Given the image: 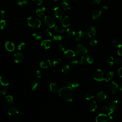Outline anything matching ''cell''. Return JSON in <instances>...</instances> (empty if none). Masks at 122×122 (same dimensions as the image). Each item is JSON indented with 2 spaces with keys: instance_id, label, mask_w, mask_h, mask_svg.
Segmentation results:
<instances>
[{
  "instance_id": "cell-1",
  "label": "cell",
  "mask_w": 122,
  "mask_h": 122,
  "mask_svg": "<svg viewBox=\"0 0 122 122\" xmlns=\"http://www.w3.org/2000/svg\"><path fill=\"white\" fill-rule=\"evenodd\" d=\"M60 97L67 102H72L74 97V93L71 87L65 86L62 87L59 91Z\"/></svg>"
},
{
  "instance_id": "cell-2",
  "label": "cell",
  "mask_w": 122,
  "mask_h": 122,
  "mask_svg": "<svg viewBox=\"0 0 122 122\" xmlns=\"http://www.w3.org/2000/svg\"><path fill=\"white\" fill-rule=\"evenodd\" d=\"M27 23L30 27L33 29H38L41 25V22L38 19L31 16L27 19Z\"/></svg>"
},
{
  "instance_id": "cell-3",
  "label": "cell",
  "mask_w": 122,
  "mask_h": 122,
  "mask_svg": "<svg viewBox=\"0 0 122 122\" xmlns=\"http://www.w3.org/2000/svg\"><path fill=\"white\" fill-rule=\"evenodd\" d=\"M88 38H89V37L86 31H79L77 32V35L75 38V41L78 42H82L87 40Z\"/></svg>"
},
{
  "instance_id": "cell-4",
  "label": "cell",
  "mask_w": 122,
  "mask_h": 122,
  "mask_svg": "<svg viewBox=\"0 0 122 122\" xmlns=\"http://www.w3.org/2000/svg\"><path fill=\"white\" fill-rule=\"evenodd\" d=\"M93 77L97 82H101L104 79L103 72L101 69H96L93 73Z\"/></svg>"
},
{
  "instance_id": "cell-5",
  "label": "cell",
  "mask_w": 122,
  "mask_h": 122,
  "mask_svg": "<svg viewBox=\"0 0 122 122\" xmlns=\"http://www.w3.org/2000/svg\"><path fill=\"white\" fill-rule=\"evenodd\" d=\"M54 12L56 17L57 22H62V17L63 15V12L62 10L59 7H55L54 9Z\"/></svg>"
},
{
  "instance_id": "cell-6",
  "label": "cell",
  "mask_w": 122,
  "mask_h": 122,
  "mask_svg": "<svg viewBox=\"0 0 122 122\" xmlns=\"http://www.w3.org/2000/svg\"><path fill=\"white\" fill-rule=\"evenodd\" d=\"M76 52L79 55H85L88 52L86 48L82 44H79L76 47Z\"/></svg>"
},
{
  "instance_id": "cell-7",
  "label": "cell",
  "mask_w": 122,
  "mask_h": 122,
  "mask_svg": "<svg viewBox=\"0 0 122 122\" xmlns=\"http://www.w3.org/2000/svg\"><path fill=\"white\" fill-rule=\"evenodd\" d=\"M44 20L46 25L50 28H52L55 26V21L52 17L50 16H45Z\"/></svg>"
},
{
  "instance_id": "cell-8",
  "label": "cell",
  "mask_w": 122,
  "mask_h": 122,
  "mask_svg": "<svg viewBox=\"0 0 122 122\" xmlns=\"http://www.w3.org/2000/svg\"><path fill=\"white\" fill-rule=\"evenodd\" d=\"M86 32L87 33L89 38H93L96 35V28L94 26H90L87 28Z\"/></svg>"
},
{
  "instance_id": "cell-9",
  "label": "cell",
  "mask_w": 122,
  "mask_h": 122,
  "mask_svg": "<svg viewBox=\"0 0 122 122\" xmlns=\"http://www.w3.org/2000/svg\"><path fill=\"white\" fill-rule=\"evenodd\" d=\"M95 100L98 102H102L106 100L107 98V95L103 91H100L97 93L95 96Z\"/></svg>"
},
{
  "instance_id": "cell-10",
  "label": "cell",
  "mask_w": 122,
  "mask_h": 122,
  "mask_svg": "<svg viewBox=\"0 0 122 122\" xmlns=\"http://www.w3.org/2000/svg\"><path fill=\"white\" fill-rule=\"evenodd\" d=\"M108 106L110 111H115L118 109L119 107V104L117 100H113L109 102Z\"/></svg>"
},
{
  "instance_id": "cell-11",
  "label": "cell",
  "mask_w": 122,
  "mask_h": 122,
  "mask_svg": "<svg viewBox=\"0 0 122 122\" xmlns=\"http://www.w3.org/2000/svg\"><path fill=\"white\" fill-rule=\"evenodd\" d=\"M119 89V86L114 82H112L109 85V90L111 93L115 94Z\"/></svg>"
},
{
  "instance_id": "cell-12",
  "label": "cell",
  "mask_w": 122,
  "mask_h": 122,
  "mask_svg": "<svg viewBox=\"0 0 122 122\" xmlns=\"http://www.w3.org/2000/svg\"><path fill=\"white\" fill-rule=\"evenodd\" d=\"M40 66L42 69H47L49 67L53 66L51 61L49 59L44 60L40 63Z\"/></svg>"
},
{
  "instance_id": "cell-13",
  "label": "cell",
  "mask_w": 122,
  "mask_h": 122,
  "mask_svg": "<svg viewBox=\"0 0 122 122\" xmlns=\"http://www.w3.org/2000/svg\"><path fill=\"white\" fill-rule=\"evenodd\" d=\"M52 45V41L49 39L45 40L43 41L42 42L41 44V47L46 50L49 49Z\"/></svg>"
},
{
  "instance_id": "cell-14",
  "label": "cell",
  "mask_w": 122,
  "mask_h": 122,
  "mask_svg": "<svg viewBox=\"0 0 122 122\" xmlns=\"http://www.w3.org/2000/svg\"><path fill=\"white\" fill-rule=\"evenodd\" d=\"M23 54L21 52H17L14 54V60L16 63H20L23 59Z\"/></svg>"
},
{
  "instance_id": "cell-15",
  "label": "cell",
  "mask_w": 122,
  "mask_h": 122,
  "mask_svg": "<svg viewBox=\"0 0 122 122\" xmlns=\"http://www.w3.org/2000/svg\"><path fill=\"white\" fill-rule=\"evenodd\" d=\"M71 23V19L68 16H65L62 21V24L63 27H69Z\"/></svg>"
},
{
  "instance_id": "cell-16",
  "label": "cell",
  "mask_w": 122,
  "mask_h": 122,
  "mask_svg": "<svg viewBox=\"0 0 122 122\" xmlns=\"http://www.w3.org/2000/svg\"><path fill=\"white\" fill-rule=\"evenodd\" d=\"M107 121L108 117L106 114L103 113L99 114L96 118V122H107Z\"/></svg>"
},
{
  "instance_id": "cell-17",
  "label": "cell",
  "mask_w": 122,
  "mask_h": 122,
  "mask_svg": "<svg viewBox=\"0 0 122 122\" xmlns=\"http://www.w3.org/2000/svg\"><path fill=\"white\" fill-rule=\"evenodd\" d=\"M0 83H1L2 86H6L9 85V79L5 76H0Z\"/></svg>"
},
{
  "instance_id": "cell-18",
  "label": "cell",
  "mask_w": 122,
  "mask_h": 122,
  "mask_svg": "<svg viewBox=\"0 0 122 122\" xmlns=\"http://www.w3.org/2000/svg\"><path fill=\"white\" fill-rule=\"evenodd\" d=\"M6 49L9 52H13L15 49V45L12 42L8 41L5 44Z\"/></svg>"
},
{
  "instance_id": "cell-19",
  "label": "cell",
  "mask_w": 122,
  "mask_h": 122,
  "mask_svg": "<svg viewBox=\"0 0 122 122\" xmlns=\"http://www.w3.org/2000/svg\"><path fill=\"white\" fill-rule=\"evenodd\" d=\"M88 108L89 110L91 112L95 111L97 108V105L96 102L95 101H92L90 102L88 105Z\"/></svg>"
},
{
  "instance_id": "cell-20",
  "label": "cell",
  "mask_w": 122,
  "mask_h": 122,
  "mask_svg": "<svg viewBox=\"0 0 122 122\" xmlns=\"http://www.w3.org/2000/svg\"><path fill=\"white\" fill-rule=\"evenodd\" d=\"M103 11L102 10H95L93 11L92 13V18L94 20H97L98 18H99L102 14Z\"/></svg>"
},
{
  "instance_id": "cell-21",
  "label": "cell",
  "mask_w": 122,
  "mask_h": 122,
  "mask_svg": "<svg viewBox=\"0 0 122 122\" xmlns=\"http://www.w3.org/2000/svg\"><path fill=\"white\" fill-rule=\"evenodd\" d=\"M61 5L62 8L65 11L68 10L71 8V4L68 0H63Z\"/></svg>"
},
{
  "instance_id": "cell-22",
  "label": "cell",
  "mask_w": 122,
  "mask_h": 122,
  "mask_svg": "<svg viewBox=\"0 0 122 122\" xmlns=\"http://www.w3.org/2000/svg\"><path fill=\"white\" fill-rule=\"evenodd\" d=\"M66 84L68 86L71 87V88H76L79 87V84L75 82V81L72 80H68L66 82Z\"/></svg>"
},
{
  "instance_id": "cell-23",
  "label": "cell",
  "mask_w": 122,
  "mask_h": 122,
  "mask_svg": "<svg viewBox=\"0 0 122 122\" xmlns=\"http://www.w3.org/2000/svg\"><path fill=\"white\" fill-rule=\"evenodd\" d=\"M64 54L65 57L68 58H72L75 56V52L73 51L70 49H69L67 51H65L64 52Z\"/></svg>"
},
{
  "instance_id": "cell-24",
  "label": "cell",
  "mask_w": 122,
  "mask_h": 122,
  "mask_svg": "<svg viewBox=\"0 0 122 122\" xmlns=\"http://www.w3.org/2000/svg\"><path fill=\"white\" fill-rule=\"evenodd\" d=\"M112 43L113 45L115 48L120 49V48H121V47H122V44L121 42H120V41H119L118 39H114L113 40Z\"/></svg>"
},
{
  "instance_id": "cell-25",
  "label": "cell",
  "mask_w": 122,
  "mask_h": 122,
  "mask_svg": "<svg viewBox=\"0 0 122 122\" xmlns=\"http://www.w3.org/2000/svg\"><path fill=\"white\" fill-rule=\"evenodd\" d=\"M18 110L15 107H12L9 109L8 113L9 115L14 116L18 113Z\"/></svg>"
},
{
  "instance_id": "cell-26",
  "label": "cell",
  "mask_w": 122,
  "mask_h": 122,
  "mask_svg": "<svg viewBox=\"0 0 122 122\" xmlns=\"http://www.w3.org/2000/svg\"><path fill=\"white\" fill-rule=\"evenodd\" d=\"M45 11H46L45 8L43 7H41V8L37 9L36 11V14L38 17H41L45 14Z\"/></svg>"
},
{
  "instance_id": "cell-27",
  "label": "cell",
  "mask_w": 122,
  "mask_h": 122,
  "mask_svg": "<svg viewBox=\"0 0 122 122\" xmlns=\"http://www.w3.org/2000/svg\"><path fill=\"white\" fill-rule=\"evenodd\" d=\"M29 5V3L27 1V0H22L20 3L18 5V6L21 10H23L27 8Z\"/></svg>"
},
{
  "instance_id": "cell-28",
  "label": "cell",
  "mask_w": 122,
  "mask_h": 122,
  "mask_svg": "<svg viewBox=\"0 0 122 122\" xmlns=\"http://www.w3.org/2000/svg\"><path fill=\"white\" fill-rule=\"evenodd\" d=\"M50 90L52 93L54 94L57 93L59 91L58 86L54 83H52L50 85Z\"/></svg>"
},
{
  "instance_id": "cell-29",
  "label": "cell",
  "mask_w": 122,
  "mask_h": 122,
  "mask_svg": "<svg viewBox=\"0 0 122 122\" xmlns=\"http://www.w3.org/2000/svg\"><path fill=\"white\" fill-rule=\"evenodd\" d=\"M39 85L38 81L37 80H33L31 83V89L32 91H35L37 89Z\"/></svg>"
},
{
  "instance_id": "cell-30",
  "label": "cell",
  "mask_w": 122,
  "mask_h": 122,
  "mask_svg": "<svg viewBox=\"0 0 122 122\" xmlns=\"http://www.w3.org/2000/svg\"><path fill=\"white\" fill-rule=\"evenodd\" d=\"M113 76V71H110L106 74L105 77H104V82L105 83L109 82V81L112 79Z\"/></svg>"
},
{
  "instance_id": "cell-31",
  "label": "cell",
  "mask_w": 122,
  "mask_h": 122,
  "mask_svg": "<svg viewBox=\"0 0 122 122\" xmlns=\"http://www.w3.org/2000/svg\"><path fill=\"white\" fill-rule=\"evenodd\" d=\"M66 34L69 38H72L76 34L74 30L72 28H68L66 30Z\"/></svg>"
},
{
  "instance_id": "cell-32",
  "label": "cell",
  "mask_w": 122,
  "mask_h": 122,
  "mask_svg": "<svg viewBox=\"0 0 122 122\" xmlns=\"http://www.w3.org/2000/svg\"><path fill=\"white\" fill-rule=\"evenodd\" d=\"M70 71V67L69 64L64 65L62 68V72L64 74H68Z\"/></svg>"
},
{
  "instance_id": "cell-33",
  "label": "cell",
  "mask_w": 122,
  "mask_h": 122,
  "mask_svg": "<svg viewBox=\"0 0 122 122\" xmlns=\"http://www.w3.org/2000/svg\"><path fill=\"white\" fill-rule=\"evenodd\" d=\"M32 36H33V38L36 40H40V39H41L42 38V35L41 33L37 31L34 32L32 34Z\"/></svg>"
},
{
  "instance_id": "cell-34",
  "label": "cell",
  "mask_w": 122,
  "mask_h": 122,
  "mask_svg": "<svg viewBox=\"0 0 122 122\" xmlns=\"http://www.w3.org/2000/svg\"><path fill=\"white\" fill-rule=\"evenodd\" d=\"M5 100L6 103L8 105H11L14 102V98L12 95H9L5 97Z\"/></svg>"
},
{
  "instance_id": "cell-35",
  "label": "cell",
  "mask_w": 122,
  "mask_h": 122,
  "mask_svg": "<svg viewBox=\"0 0 122 122\" xmlns=\"http://www.w3.org/2000/svg\"><path fill=\"white\" fill-rule=\"evenodd\" d=\"M110 111V108L108 106V105H104L103 107H102L101 109V112L104 114H108L109 112Z\"/></svg>"
},
{
  "instance_id": "cell-36",
  "label": "cell",
  "mask_w": 122,
  "mask_h": 122,
  "mask_svg": "<svg viewBox=\"0 0 122 122\" xmlns=\"http://www.w3.org/2000/svg\"><path fill=\"white\" fill-rule=\"evenodd\" d=\"M55 31L58 33H62L64 32V28L63 26L58 25L55 26Z\"/></svg>"
},
{
  "instance_id": "cell-37",
  "label": "cell",
  "mask_w": 122,
  "mask_h": 122,
  "mask_svg": "<svg viewBox=\"0 0 122 122\" xmlns=\"http://www.w3.org/2000/svg\"><path fill=\"white\" fill-rule=\"evenodd\" d=\"M7 27V22L5 20L2 19L1 21H0V27H1V29H5Z\"/></svg>"
},
{
  "instance_id": "cell-38",
  "label": "cell",
  "mask_w": 122,
  "mask_h": 122,
  "mask_svg": "<svg viewBox=\"0 0 122 122\" xmlns=\"http://www.w3.org/2000/svg\"><path fill=\"white\" fill-rule=\"evenodd\" d=\"M62 61L61 59L59 58V59H57L54 60L53 63H52V64L53 66H58L62 64Z\"/></svg>"
},
{
  "instance_id": "cell-39",
  "label": "cell",
  "mask_w": 122,
  "mask_h": 122,
  "mask_svg": "<svg viewBox=\"0 0 122 122\" xmlns=\"http://www.w3.org/2000/svg\"><path fill=\"white\" fill-rule=\"evenodd\" d=\"M62 39H63V37L61 35H57L53 36V41L54 42H60L61 41H62Z\"/></svg>"
},
{
  "instance_id": "cell-40",
  "label": "cell",
  "mask_w": 122,
  "mask_h": 122,
  "mask_svg": "<svg viewBox=\"0 0 122 122\" xmlns=\"http://www.w3.org/2000/svg\"><path fill=\"white\" fill-rule=\"evenodd\" d=\"M106 63L109 66H113L114 63V59L113 57H108L106 59Z\"/></svg>"
},
{
  "instance_id": "cell-41",
  "label": "cell",
  "mask_w": 122,
  "mask_h": 122,
  "mask_svg": "<svg viewBox=\"0 0 122 122\" xmlns=\"http://www.w3.org/2000/svg\"><path fill=\"white\" fill-rule=\"evenodd\" d=\"M87 63L89 64H92L94 62V58L90 55H87L86 56Z\"/></svg>"
},
{
  "instance_id": "cell-42",
  "label": "cell",
  "mask_w": 122,
  "mask_h": 122,
  "mask_svg": "<svg viewBox=\"0 0 122 122\" xmlns=\"http://www.w3.org/2000/svg\"><path fill=\"white\" fill-rule=\"evenodd\" d=\"M79 63L80 64L83 65L86 64V63H87V61H86V56H82V57H81L79 61Z\"/></svg>"
},
{
  "instance_id": "cell-43",
  "label": "cell",
  "mask_w": 122,
  "mask_h": 122,
  "mask_svg": "<svg viewBox=\"0 0 122 122\" xmlns=\"http://www.w3.org/2000/svg\"><path fill=\"white\" fill-rule=\"evenodd\" d=\"M108 117L110 119L113 120L115 118V117L116 116V114L114 113V111H110L109 112V113H108Z\"/></svg>"
},
{
  "instance_id": "cell-44",
  "label": "cell",
  "mask_w": 122,
  "mask_h": 122,
  "mask_svg": "<svg viewBox=\"0 0 122 122\" xmlns=\"http://www.w3.org/2000/svg\"><path fill=\"white\" fill-rule=\"evenodd\" d=\"M97 40L95 38H92L89 41V44L92 46H95L97 44Z\"/></svg>"
},
{
  "instance_id": "cell-45",
  "label": "cell",
  "mask_w": 122,
  "mask_h": 122,
  "mask_svg": "<svg viewBox=\"0 0 122 122\" xmlns=\"http://www.w3.org/2000/svg\"><path fill=\"white\" fill-rule=\"evenodd\" d=\"M94 97H95L94 95L92 93H89L87 94L86 95V99L88 101H90L93 99V98H94Z\"/></svg>"
},
{
  "instance_id": "cell-46",
  "label": "cell",
  "mask_w": 122,
  "mask_h": 122,
  "mask_svg": "<svg viewBox=\"0 0 122 122\" xmlns=\"http://www.w3.org/2000/svg\"><path fill=\"white\" fill-rule=\"evenodd\" d=\"M45 34H46L47 36H48L49 37H51L53 36L52 32H51L50 30L49 29H46V30H45Z\"/></svg>"
},
{
  "instance_id": "cell-47",
  "label": "cell",
  "mask_w": 122,
  "mask_h": 122,
  "mask_svg": "<svg viewBox=\"0 0 122 122\" xmlns=\"http://www.w3.org/2000/svg\"><path fill=\"white\" fill-rule=\"evenodd\" d=\"M25 44L24 43H21L18 45V47L17 49L18 50H21L23 49V48L25 46Z\"/></svg>"
},
{
  "instance_id": "cell-48",
  "label": "cell",
  "mask_w": 122,
  "mask_h": 122,
  "mask_svg": "<svg viewBox=\"0 0 122 122\" xmlns=\"http://www.w3.org/2000/svg\"><path fill=\"white\" fill-rule=\"evenodd\" d=\"M33 1L36 5H40L42 4L43 2V0H33Z\"/></svg>"
},
{
  "instance_id": "cell-49",
  "label": "cell",
  "mask_w": 122,
  "mask_h": 122,
  "mask_svg": "<svg viewBox=\"0 0 122 122\" xmlns=\"http://www.w3.org/2000/svg\"><path fill=\"white\" fill-rule=\"evenodd\" d=\"M36 75L38 79H41L42 77V72L40 70H37L36 72Z\"/></svg>"
},
{
  "instance_id": "cell-50",
  "label": "cell",
  "mask_w": 122,
  "mask_h": 122,
  "mask_svg": "<svg viewBox=\"0 0 122 122\" xmlns=\"http://www.w3.org/2000/svg\"><path fill=\"white\" fill-rule=\"evenodd\" d=\"M104 1H105V0H92V2L94 5H99Z\"/></svg>"
},
{
  "instance_id": "cell-51",
  "label": "cell",
  "mask_w": 122,
  "mask_h": 122,
  "mask_svg": "<svg viewBox=\"0 0 122 122\" xmlns=\"http://www.w3.org/2000/svg\"><path fill=\"white\" fill-rule=\"evenodd\" d=\"M115 62L116 64L118 65H122V59H117L115 61Z\"/></svg>"
},
{
  "instance_id": "cell-52",
  "label": "cell",
  "mask_w": 122,
  "mask_h": 122,
  "mask_svg": "<svg viewBox=\"0 0 122 122\" xmlns=\"http://www.w3.org/2000/svg\"><path fill=\"white\" fill-rule=\"evenodd\" d=\"M0 15H1V17L2 19H5L6 16V13L4 11H2L0 13Z\"/></svg>"
},
{
  "instance_id": "cell-53",
  "label": "cell",
  "mask_w": 122,
  "mask_h": 122,
  "mask_svg": "<svg viewBox=\"0 0 122 122\" xmlns=\"http://www.w3.org/2000/svg\"><path fill=\"white\" fill-rule=\"evenodd\" d=\"M78 63V61L76 59L73 60L71 62V64L72 66H74L76 65H77Z\"/></svg>"
},
{
  "instance_id": "cell-54",
  "label": "cell",
  "mask_w": 122,
  "mask_h": 122,
  "mask_svg": "<svg viewBox=\"0 0 122 122\" xmlns=\"http://www.w3.org/2000/svg\"><path fill=\"white\" fill-rule=\"evenodd\" d=\"M7 92V88L6 87L4 88L1 91V93L3 95H5Z\"/></svg>"
},
{
  "instance_id": "cell-55",
  "label": "cell",
  "mask_w": 122,
  "mask_h": 122,
  "mask_svg": "<svg viewBox=\"0 0 122 122\" xmlns=\"http://www.w3.org/2000/svg\"><path fill=\"white\" fill-rule=\"evenodd\" d=\"M58 49L61 52H64L65 51V48L62 45H59L58 46Z\"/></svg>"
},
{
  "instance_id": "cell-56",
  "label": "cell",
  "mask_w": 122,
  "mask_h": 122,
  "mask_svg": "<svg viewBox=\"0 0 122 122\" xmlns=\"http://www.w3.org/2000/svg\"><path fill=\"white\" fill-rule=\"evenodd\" d=\"M118 74L120 77L122 78V67L118 70Z\"/></svg>"
},
{
  "instance_id": "cell-57",
  "label": "cell",
  "mask_w": 122,
  "mask_h": 122,
  "mask_svg": "<svg viewBox=\"0 0 122 122\" xmlns=\"http://www.w3.org/2000/svg\"><path fill=\"white\" fill-rule=\"evenodd\" d=\"M109 9V7L107 5H104L102 7V11L103 12H106L107 11H108V10Z\"/></svg>"
},
{
  "instance_id": "cell-58",
  "label": "cell",
  "mask_w": 122,
  "mask_h": 122,
  "mask_svg": "<svg viewBox=\"0 0 122 122\" xmlns=\"http://www.w3.org/2000/svg\"><path fill=\"white\" fill-rule=\"evenodd\" d=\"M117 54L119 55V56H122V49L121 48H120L117 52Z\"/></svg>"
},
{
  "instance_id": "cell-59",
  "label": "cell",
  "mask_w": 122,
  "mask_h": 122,
  "mask_svg": "<svg viewBox=\"0 0 122 122\" xmlns=\"http://www.w3.org/2000/svg\"><path fill=\"white\" fill-rule=\"evenodd\" d=\"M22 0H14V1L15 2V4H17L18 5L20 3V2H21Z\"/></svg>"
},
{
  "instance_id": "cell-60",
  "label": "cell",
  "mask_w": 122,
  "mask_h": 122,
  "mask_svg": "<svg viewBox=\"0 0 122 122\" xmlns=\"http://www.w3.org/2000/svg\"><path fill=\"white\" fill-rule=\"evenodd\" d=\"M45 1H46V2H48V3H50V2H51L53 1L52 0H45Z\"/></svg>"
},
{
  "instance_id": "cell-61",
  "label": "cell",
  "mask_w": 122,
  "mask_h": 122,
  "mask_svg": "<svg viewBox=\"0 0 122 122\" xmlns=\"http://www.w3.org/2000/svg\"><path fill=\"white\" fill-rule=\"evenodd\" d=\"M119 91L122 93V87H121L120 88H119Z\"/></svg>"
},
{
  "instance_id": "cell-62",
  "label": "cell",
  "mask_w": 122,
  "mask_h": 122,
  "mask_svg": "<svg viewBox=\"0 0 122 122\" xmlns=\"http://www.w3.org/2000/svg\"><path fill=\"white\" fill-rule=\"evenodd\" d=\"M53 1H54V2H57L58 1V0H52Z\"/></svg>"
},
{
  "instance_id": "cell-63",
  "label": "cell",
  "mask_w": 122,
  "mask_h": 122,
  "mask_svg": "<svg viewBox=\"0 0 122 122\" xmlns=\"http://www.w3.org/2000/svg\"><path fill=\"white\" fill-rule=\"evenodd\" d=\"M74 1L75 2H76L77 1V0H74Z\"/></svg>"
},
{
  "instance_id": "cell-64",
  "label": "cell",
  "mask_w": 122,
  "mask_h": 122,
  "mask_svg": "<svg viewBox=\"0 0 122 122\" xmlns=\"http://www.w3.org/2000/svg\"><path fill=\"white\" fill-rule=\"evenodd\" d=\"M113 122V121H110V122Z\"/></svg>"
}]
</instances>
